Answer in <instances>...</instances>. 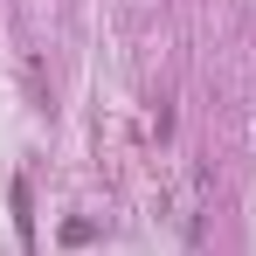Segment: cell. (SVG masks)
Wrapping results in <instances>:
<instances>
[{"instance_id": "cell-1", "label": "cell", "mask_w": 256, "mask_h": 256, "mask_svg": "<svg viewBox=\"0 0 256 256\" xmlns=\"http://www.w3.org/2000/svg\"><path fill=\"white\" fill-rule=\"evenodd\" d=\"M7 201H14V228H21V242L35 250V214H28V180H14V187H7Z\"/></svg>"}]
</instances>
